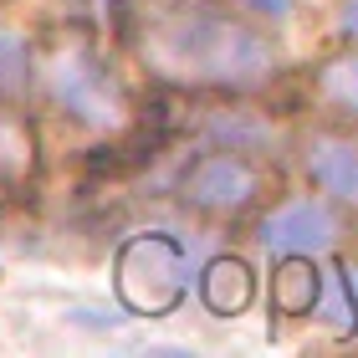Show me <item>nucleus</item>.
Listing matches in <instances>:
<instances>
[{
  "label": "nucleus",
  "instance_id": "7ed1b4c3",
  "mask_svg": "<svg viewBox=\"0 0 358 358\" xmlns=\"http://www.w3.org/2000/svg\"><path fill=\"white\" fill-rule=\"evenodd\" d=\"M52 92L57 103L77 113L83 123H118L123 118V92L118 83L103 72V62H97L92 52H83V46H72V52H57L52 62Z\"/></svg>",
  "mask_w": 358,
  "mask_h": 358
},
{
  "label": "nucleus",
  "instance_id": "1a4fd4ad",
  "mask_svg": "<svg viewBox=\"0 0 358 358\" xmlns=\"http://www.w3.org/2000/svg\"><path fill=\"white\" fill-rule=\"evenodd\" d=\"M31 169V128L0 113V179Z\"/></svg>",
  "mask_w": 358,
  "mask_h": 358
},
{
  "label": "nucleus",
  "instance_id": "f8f14e48",
  "mask_svg": "<svg viewBox=\"0 0 358 358\" xmlns=\"http://www.w3.org/2000/svg\"><path fill=\"white\" fill-rule=\"evenodd\" d=\"M251 10H262V15H287L292 10V0H246Z\"/></svg>",
  "mask_w": 358,
  "mask_h": 358
},
{
  "label": "nucleus",
  "instance_id": "20e7f679",
  "mask_svg": "<svg viewBox=\"0 0 358 358\" xmlns=\"http://www.w3.org/2000/svg\"><path fill=\"white\" fill-rule=\"evenodd\" d=\"M266 179L251 159H241L236 149L231 154H205L200 164L185 174V200L194 210H210V215H241L246 205L262 200Z\"/></svg>",
  "mask_w": 358,
  "mask_h": 358
},
{
  "label": "nucleus",
  "instance_id": "423d86ee",
  "mask_svg": "<svg viewBox=\"0 0 358 358\" xmlns=\"http://www.w3.org/2000/svg\"><path fill=\"white\" fill-rule=\"evenodd\" d=\"M307 174L322 194L343 205H358V143L338 134H317L307 143Z\"/></svg>",
  "mask_w": 358,
  "mask_h": 358
},
{
  "label": "nucleus",
  "instance_id": "6e6552de",
  "mask_svg": "<svg viewBox=\"0 0 358 358\" xmlns=\"http://www.w3.org/2000/svg\"><path fill=\"white\" fill-rule=\"evenodd\" d=\"M322 302V271L313 256H282V266L271 271V307L282 317H307Z\"/></svg>",
  "mask_w": 358,
  "mask_h": 358
},
{
  "label": "nucleus",
  "instance_id": "0eeeda50",
  "mask_svg": "<svg viewBox=\"0 0 358 358\" xmlns=\"http://www.w3.org/2000/svg\"><path fill=\"white\" fill-rule=\"evenodd\" d=\"M200 297L215 317H236V313H246L251 297H256V276L241 256H220V262H210L205 276H200Z\"/></svg>",
  "mask_w": 358,
  "mask_h": 358
},
{
  "label": "nucleus",
  "instance_id": "f257e3e1",
  "mask_svg": "<svg viewBox=\"0 0 358 358\" xmlns=\"http://www.w3.org/2000/svg\"><path fill=\"white\" fill-rule=\"evenodd\" d=\"M138 52L149 67L194 87H251L276 67L266 36L220 15L215 6H189V0H169L143 15Z\"/></svg>",
  "mask_w": 358,
  "mask_h": 358
},
{
  "label": "nucleus",
  "instance_id": "9d476101",
  "mask_svg": "<svg viewBox=\"0 0 358 358\" xmlns=\"http://www.w3.org/2000/svg\"><path fill=\"white\" fill-rule=\"evenodd\" d=\"M322 83H328V92L338 97V103H348L358 113V57H338L328 72H322Z\"/></svg>",
  "mask_w": 358,
  "mask_h": 358
},
{
  "label": "nucleus",
  "instance_id": "ddd939ff",
  "mask_svg": "<svg viewBox=\"0 0 358 358\" xmlns=\"http://www.w3.org/2000/svg\"><path fill=\"white\" fill-rule=\"evenodd\" d=\"M348 31H353V36H358V0H353V6H348Z\"/></svg>",
  "mask_w": 358,
  "mask_h": 358
},
{
  "label": "nucleus",
  "instance_id": "9b49d317",
  "mask_svg": "<svg viewBox=\"0 0 358 358\" xmlns=\"http://www.w3.org/2000/svg\"><path fill=\"white\" fill-rule=\"evenodd\" d=\"M26 83V46L10 36V31H0V92L6 87H21Z\"/></svg>",
  "mask_w": 358,
  "mask_h": 358
},
{
  "label": "nucleus",
  "instance_id": "39448f33",
  "mask_svg": "<svg viewBox=\"0 0 358 358\" xmlns=\"http://www.w3.org/2000/svg\"><path fill=\"white\" fill-rule=\"evenodd\" d=\"M262 241L276 256H317L338 241V220L328 215V205L297 200V205H282L276 215H266Z\"/></svg>",
  "mask_w": 358,
  "mask_h": 358
},
{
  "label": "nucleus",
  "instance_id": "f03ea898",
  "mask_svg": "<svg viewBox=\"0 0 358 358\" xmlns=\"http://www.w3.org/2000/svg\"><path fill=\"white\" fill-rule=\"evenodd\" d=\"M185 287H189V251L174 236L149 231V236H134L118 251V297L128 313L164 317L179 307Z\"/></svg>",
  "mask_w": 358,
  "mask_h": 358
}]
</instances>
